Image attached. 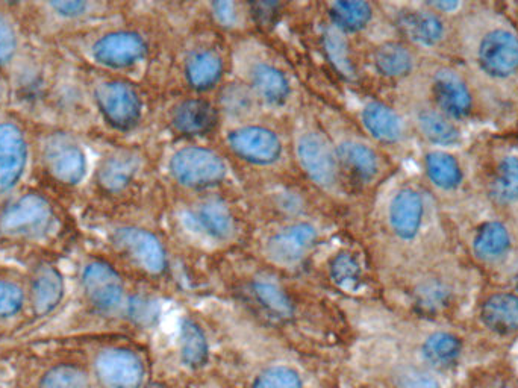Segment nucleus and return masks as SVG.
<instances>
[{
	"label": "nucleus",
	"mask_w": 518,
	"mask_h": 388,
	"mask_svg": "<svg viewBox=\"0 0 518 388\" xmlns=\"http://www.w3.org/2000/svg\"><path fill=\"white\" fill-rule=\"evenodd\" d=\"M26 164V141L22 131L11 123L0 125V191L13 188Z\"/></svg>",
	"instance_id": "12"
},
{
	"label": "nucleus",
	"mask_w": 518,
	"mask_h": 388,
	"mask_svg": "<svg viewBox=\"0 0 518 388\" xmlns=\"http://www.w3.org/2000/svg\"><path fill=\"white\" fill-rule=\"evenodd\" d=\"M403 388H440V384L432 376L416 373L405 379Z\"/></svg>",
	"instance_id": "46"
},
{
	"label": "nucleus",
	"mask_w": 518,
	"mask_h": 388,
	"mask_svg": "<svg viewBox=\"0 0 518 388\" xmlns=\"http://www.w3.org/2000/svg\"><path fill=\"white\" fill-rule=\"evenodd\" d=\"M211 10H213L214 17L220 25L234 26L237 23L238 10L234 2H228V0L214 2V4H211Z\"/></svg>",
	"instance_id": "43"
},
{
	"label": "nucleus",
	"mask_w": 518,
	"mask_h": 388,
	"mask_svg": "<svg viewBox=\"0 0 518 388\" xmlns=\"http://www.w3.org/2000/svg\"><path fill=\"white\" fill-rule=\"evenodd\" d=\"M361 119L367 132L381 143H396L402 138V120L387 105L372 102L362 110Z\"/></svg>",
	"instance_id": "19"
},
{
	"label": "nucleus",
	"mask_w": 518,
	"mask_h": 388,
	"mask_svg": "<svg viewBox=\"0 0 518 388\" xmlns=\"http://www.w3.org/2000/svg\"><path fill=\"white\" fill-rule=\"evenodd\" d=\"M278 2H255L250 4V10H252L253 17L256 22L263 23V25H270L278 16Z\"/></svg>",
	"instance_id": "45"
},
{
	"label": "nucleus",
	"mask_w": 518,
	"mask_h": 388,
	"mask_svg": "<svg viewBox=\"0 0 518 388\" xmlns=\"http://www.w3.org/2000/svg\"><path fill=\"white\" fill-rule=\"evenodd\" d=\"M170 173L185 187H210L225 179L226 164L216 152L194 146L181 149L173 155Z\"/></svg>",
	"instance_id": "1"
},
{
	"label": "nucleus",
	"mask_w": 518,
	"mask_h": 388,
	"mask_svg": "<svg viewBox=\"0 0 518 388\" xmlns=\"http://www.w3.org/2000/svg\"><path fill=\"white\" fill-rule=\"evenodd\" d=\"M52 219V208L38 194H28L8 208L2 217V228L13 234L41 231Z\"/></svg>",
	"instance_id": "11"
},
{
	"label": "nucleus",
	"mask_w": 518,
	"mask_h": 388,
	"mask_svg": "<svg viewBox=\"0 0 518 388\" xmlns=\"http://www.w3.org/2000/svg\"><path fill=\"white\" fill-rule=\"evenodd\" d=\"M23 305V291L13 282L0 281V317L19 313Z\"/></svg>",
	"instance_id": "41"
},
{
	"label": "nucleus",
	"mask_w": 518,
	"mask_h": 388,
	"mask_svg": "<svg viewBox=\"0 0 518 388\" xmlns=\"http://www.w3.org/2000/svg\"><path fill=\"white\" fill-rule=\"evenodd\" d=\"M397 26L405 37L422 46H434L444 34L443 23L429 11H403L397 17Z\"/></svg>",
	"instance_id": "18"
},
{
	"label": "nucleus",
	"mask_w": 518,
	"mask_h": 388,
	"mask_svg": "<svg viewBox=\"0 0 518 388\" xmlns=\"http://www.w3.org/2000/svg\"><path fill=\"white\" fill-rule=\"evenodd\" d=\"M138 169L137 157L131 154H117L107 158L99 170V182L110 191H120L132 181Z\"/></svg>",
	"instance_id": "27"
},
{
	"label": "nucleus",
	"mask_w": 518,
	"mask_h": 388,
	"mask_svg": "<svg viewBox=\"0 0 518 388\" xmlns=\"http://www.w3.org/2000/svg\"><path fill=\"white\" fill-rule=\"evenodd\" d=\"M158 305L146 298H135L129 302V316L140 325H152L158 317Z\"/></svg>",
	"instance_id": "42"
},
{
	"label": "nucleus",
	"mask_w": 518,
	"mask_h": 388,
	"mask_svg": "<svg viewBox=\"0 0 518 388\" xmlns=\"http://www.w3.org/2000/svg\"><path fill=\"white\" fill-rule=\"evenodd\" d=\"M423 201L411 188L399 191L390 205V225L402 240L416 237L422 225Z\"/></svg>",
	"instance_id": "14"
},
{
	"label": "nucleus",
	"mask_w": 518,
	"mask_h": 388,
	"mask_svg": "<svg viewBox=\"0 0 518 388\" xmlns=\"http://www.w3.org/2000/svg\"><path fill=\"white\" fill-rule=\"evenodd\" d=\"M253 295H255L256 301L266 308L267 313L278 319H290L294 314V305L290 296L273 279H256L253 282Z\"/></svg>",
	"instance_id": "26"
},
{
	"label": "nucleus",
	"mask_w": 518,
	"mask_h": 388,
	"mask_svg": "<svg viewBox=\"0 0 518 388\" xmlns=\"http://www.w3.org/2000/svg\"><path fill=\"white\" fill-rule=\"evenodd\" d=\"M46 164L49 172L64 184H78L85 175L84 152L66 138H57L47 146Z\"/></svg>",
	"instance_id": "13"
},
{
	"label": "nucleus",
	"mask_w": 518,
	"mask_h": 388,
	"mask_svg": "<svg viewBox=\"0 0 518 388\" xmlns=\"http://www.w3.org/2000/svg\"><path fill=\"white\" fill-rule=\"evenodd\" d=\"M323 51H325L329 63L340 75H343L344 78H353L355 67L350 58L349 41H347L346 34L338 31L334 26L326 29L323 32Z\"/></svg>",
	"instance_id": "31"
},
{
	"label": "nucleus",
	"mask_w": 518,
	"mask_h": 388,
	"mask_svg": "<svg viewBox=\"0 0 518 388\" xmlns=\"http://www.w3.org/2000/svg\"><path fill=\"white\" fill-rule=\"evenodd\" d=\"M297 158L306 175L320 187L331 188L337 184L340 161L325 135L316 131L303 134L297 141Z\"/></svg>",
	"instance_id": "2"
},
{
	"label": "nucleus",
	"mask_w": 518,
	"mask_h": 388,
	"mask_svg": "<svg viewBox=\"0 0 518 388\" xmlns=\"http://www.w3.org/2000/svg\"><path fill=\"white\" fill-rule=\"evenodd\" d=\"M376 69L388 78L408 75L412 69V55L399 43H385L375 54Z\"/></svg>",
	"instance_id": "30"
},
{
	"label": "nucleus",
	"mask_w": 518,
	"mask_h": 388,
	"mask_svg": "<svg viewBox=\"0 0 518 388\" xmlns=\"http://www.w3.org/2000/svg\"><path fill=\"white\" fill-rule=\"evenodd\" d=\"M419 126L423 135L432 143L449 146L459 140V131L456 126L437 111L428 110L420 113Z\"/></svg>",
	"instance_id": "35"
},
{
	"label": "nucleus",
	"mask_w": 518,
	"mask_h": 388,
	"mask_svg": "<svg viewBox=\"0 0 518 388\" xmlns=\"http://www.w3.org/2000/svg\"><path fill=\"white\" fill-rule=\"evenodd\" d=\"M509 249V234L502 223L490 222L482 226L475 238V252L482 260H496Z\"/></svg>",
	"instance_id": "32"
},
{
	"label": "nucleus",
	"mask_w": 518,
	"mask_h": 388,
	"mask_svg": "<svg viewBox=\"0 0 518 388\" xmlns=\"http://www.w3.org/2000/svg\"><path fill=\"white\" fill-rule=\"evenodd\" d=\"M426 169L429 178L437 187L452 190L461 182V170L452 155L444 152H432L426 157Z\"/></svg>",
	"instance_id": "34"
},
{
	"label": "nucleus",
	"mask_w": 518,
	"mask_h": 388,
	"mask_svg": "<svg viewBox=\"0 0 518 388\" xmlns=\"http://www.w3.org/2000/svg\"><path fill=\"white\" fill-rule=\"evenodd\" d=\"M417 295H419L420 307L426 311L440 310L449 301V290L443 284H438V282L423 285Z\"/></svg>",
	"instance_id": "40"
},
{
	"label": "nucleus",
	"mask_w": 518,
	"mask_h": 388,
	"mask_svg": "<svg viewBox=\"0 0 518 388\" xmlns=\"http://www.w3.org/2000/svg\"><path fill=\"white\" fill-rule=\"evenodd\" d=\"M372 7L362 0H344L329 5L332 26L338 31L359 32L372 20Z\"/></svg>",
	"instance_id": "25"
},
{
	"label": "nucleus",
	"mask_w": 518,
	"mask_h": 388,
	"mask_svg": "<svg viewBox=\"0 0 518 388\" xmlns=\"http://www.w3.org/2000/svg\"><path fill=\"white\" fill-rule=\"evenodd\" d=\"M485 388H512L509 387L508 384H505V382H493V384L487 385Z\"/></svg>",
	"instance_id": "49"
},
{
	"label": "nucleus",
	"mask_w": 518,
	"mask_h": 388,
	"mask_svg": "<svg viewBox=\"0 0 518 388\" xmlns=\"http://www.w3.org/2000/svg\"><path fill=\"white\" fill-rule=\"evenodd\" d=\"M94 370L105 388H140L143 384V361L129 349H105L97 355Z\"/></svg>",
	"instance_id": "4"
},
{
	"label": "nucleus",
	"mask_w": 518,
	"mask_h": 388,
	"mask_svg": "<svg viewBox=\"0 0 518 388\" xmlns=\"http://www.w3.org/2000/svg\"><path fill=\"white\" fill-rule=\"evenodd\" d=\"M229 149L241 160L256 166H270L281 158L278 135L263 126H243L228 135Z\"/></svg>",
	"instance_id": "5"
},
{
	"label": "nucleus",
	"mask_w": 518,
	"mask_h": 388,
	"mask_svg": "<svg viewBox=\"0 0 518 388\" xmlns=\"http://www.w3.org/2000/svg\"><path fill=\"white\" fill-rule=\"evenodd\" d=\"M431 5L432 8H435V10L440 11H446V13H450V11L456 10V8H459V2H452V0H443V2H432Z\"/></svg>",
	"instance_id": "48"
},
{
	"label": "nucleus",
	"mask_w": 518,
	"mask_h": 388,
	"mask_svg": "<svg viewBox=\"0 0 518 388\" xmlns=\"http://www.w3.org/2000/svg\"><path fill=\"white\" fill-rule=\"evenodd\" d=\"M253 388H302L299 373L290 367H270L256 378Z\"/></svg>",
	"instance_id": "38"
},
{
	"label": "nucleus",
	"mask_w": 518,
	"mask_h": 388,
	"mask_svg": "<svg viewBox=\"0 0 518 388\" xmlns=\"http://www.w3.org/2000/svg\"><path fill=\"white\" fill-rule=\"evenodd\" d=\"M173 126L185 135H202L210 132L217 123V111L210 102L188 99L173 111Z\"/></svg>",
	"instance_id": "17"
},
{
	"label": "nucleus",
	"mask_w": 518,
	"mask_h": 388,
	"mask_svg": "<svg viewBox=\"0 0 518 388\" xmlns=\"http://www.w3.org/2000/svg\"><path fill=\"white\" fill-rule=\"evenodd\" d=\"M482 322L497 334H511L518 329V296L500 293L485 301Z\"/></svg>",
	"instance_id": "20"
},
{
	"label": "nucleus",
	"mask_w": 518,
	"mask_h": 388,
	"mask_svg": "<svg viewBox=\"0 0 518 388\" xmlns=\"http://www.w3.org/2000/svg\"><path fill=\"white\" fill-rule=\"evenodd\" d=\"M222 105L228 113L241 116L252 108V93L243 85L232 84L222 93Z\"/></svg>",
	"instance_id": "39"
},
{
	"label": "nucleus",
	"mask_w": 518,
	"mask_h": 388,
	"mask_svg": "<svg viewBox=\"0 0 518 388\" xmlns=\"http://www.w3.org/2000/svg\"><path fill=\"white\" fill-rule=\"evenodd\" d=\"M253 91L270 105H282L290 96L287 76L270 64L259 63L250 72Z\"/></svg>",
	"instance_id": "21"
},
{
	"label": "nucleus",
	"mask_w": 518,
	"mask_h": 388,
	"mask_svg": "<svg viewBox=\"0 0 518 388\" xmlns=\"http://www.w3.org/2000/svg\"><path fill=\"white\" fill-rule=\"evenodd\" d=\"M146 52V41L135 32H113L100 38L93 47L97 63L113 69L138 63Z\"/></svg>",
	"instance_id": "10"
},
{
	"label": "nucleus",
	"mask_w": 518,
	"mask_h": 388,
	"mask_svg": "<svg viewBox=\"0 0 518 388\" xmlns=\"http://www.w3.org/2000/svg\"><path fill=\"white\" fill-rule=\"evenodd\" d=\"M14 49H16V37L13 29L4 19H0V64L7 63L13 57Z\"/></svg>",
	"instance_id": "44"
},
{
	"label": "nucleus",
	"mask_w": 518,
	"mask_h": 388,
	"mask_svg": "<svg viewBox=\"0 0 518 388\" xmlns=\"http://www.w3.org/2000/svg\"><path fill=\"white\" fill-rule=\"evenodd\" d=\"M461 355V342L455 335L435 332L423 345V357L438 369L455 366Z\"/></svg>",
	"instance_id": "28"
},
{
	"label": "nucleus",
	"mask_w": 518,
	"mask_h": 388,
	"mask_svg": "<svg viewBox=\"0 0 518 388\" xmlns=\"http://www.w3.org/2000/svg\"><path fill=\"white\" fill-rule=\"evenodd\" d=\"M435 99L444 113L461 119L467 116L472 108V97L469 88L455 72L441 70L434 81Z\"/></svg>",
	"instance_id": "15"
},
{
	"label": "nucleus",
	"mask_w": 518,
	"mask_h": 388,
	"mask_svg": "<svg viewBox=\"0 0 518 388\" xmlns=\"http://www.w3.org/2000/svg\"><path fill=\"white\" fill-rule=\"evenodd\" d=\"M479 63L488 75L508 78L518 69V38L511 32H490L479 49Z\"/></svg>",
	"instance_id": "9"
},
{
	"label": "nucleus",
	"mask_w": 518,
	"mask_h": 388,
	"mask_svg": "<svg viewBox=\"0 0 518 388\" xmlns=\"http://www.w3.org/2000/svg\"><path fill=\"white\" fill-rule=\"evenodd\" d=\"M88 301L100 311H113L123 301V281L119 273L102 261L88 264L82 276Z\"/></svg>",
	"instance_id": "7"
},
{
	"label": "nucleus",
	"mask_w": 518,
	"mask_h": 388,
	"mask_svg": "<svg viewBox=\"0 0 518 388\" xmlns=\"http://www.w3.org/2000/svg\"><path fill=\"white\" fill-rule=\"evenodd\" d=\"M517 290H518V276H517Z\"/></svg>",
	"instance_id": "50"
},
{
	"label": "nucleus",
	"mask_w": 518,
	"mask_h": 388,
	"mask_svg": "<svg viewBox=\"0 0 518 388\" xmlns=\"http://www.w3.org/2000/svg\"><path fill=\"white\" fill-rule=\"evenodd\" d=\"M114 245L150 275H160L166 270V251L152 232L140 228L117 229Z\"/></svg>",
	"instance_id": "6"
},
{
	"label": "nucleus",
	"mask_w": 518,
	"mask_h": 388,
	"mask_svg": "<svg viewBox=\"0 0 518 388\" xmlns=\"http://www.w3.org/2000/svg\"><path fill=\"white\" fill-rule=\"evenodd\" d=\"M185 75H187L188 84L194 90H210L222 78V58L211 51L196 52L188 58Z\"/></svg>",
	"instance_id": "24"
},
{
	"label": "nucleus",
	"mask_w": 518,
	"mask_h": 388,
	"mask_svg": "<svg viewBox=\"0 0 518 388\" xmlns=\"http://www.w3.org/2000/svg\"><path fill=\"white\" fill-rule=\"evenodd\" d=\"M491 198L499 204H511L518 199V158L508 157L500 163L490 188Z\"/></svg>",
	"instance_id": "33"
},
{
	"label": "nucleus",
	"mask_w": 518,
	"mask_h": 388,
	"mask_svg": "<svg viewBox=\"0 0 518 388\" xmlns=\"http://www.w3.org/2000/svg\"><path fill=\"white\" fill-rule=\"evenodd\" d=\"M64 295L63 278L54 267H43L38 270L32 282V305L40 316L55 310Z\"/></svg>",
	"instance_id": "23"
},
{
	"label": "nucleus",
	"mask_w": 518,
	"mask_h": 388,
	"mask_svg": "<svg viewBox=\"0 0 518 388\" xmlns=\"http://www.w3.org/2000/svg\"><path fill=\"white\" fill-rule=\"evenodd\" d=\"M317 241V229L309 223H296L273 235L267 243V255L282 266H294L311 252Z\"/></svg>",
	"instance_id": "8"
},
{
	"label": "nucleus",
	"mask_w": 518,
	"mask_h": 388,
	"mask_svg": "<svg viewBox=\"0 0 518 388\" xmlns=\"http://www.w3.org/2000/svg\"><path fill=\"white\" fill-rule=\"evenodd\" d=\"M191 219L199 226L200 231L216 240H229L234 235V214L220 199L211 198L200 202L191 213Z\"/></svg>",
	"instance_id": "16"
},
{
	"label": "nucleus",
	"mask_w": 518,
	"mask_h": 388,
	"mask_svg": "<svg viewBox=\"0 0 518 388\" xmlns=\"http://www.w3.org/2000/svg\"><path fill=\"white\" fill-rule=\"evenodd\" d=\"M52 7H54L61 16L75 17L84 13L87 5H85L84 2H76V0H73V2H55V4H52Z\"/></svg>",
	"instance_id": "47"
},
{
	"label": "nucleus",
	"mask_w": 518,
	"mask_h": 388,
	"mask_svg": "<svg viewBox=\"0 0 518 388\" xmlns=\"http://www.w3.org/2000/svg\"><path fill=\"white\" fill-rule=\"evenodd\" d=\"M338 161L361 181H370L379 172V158L372 148L359 141H346L337 149Z\"/></svg>",
	"instance_id": "22"
},
{
	"label": "nucleus",
	"mask_w": 518,
	"mask_h": 388,
	"mask_svg": "<svg viewBox=\"0 0 518 388\" xmlns=\"http://www.w3.org/2000/svg\"><path fill=\"white\" fill-rule=\"evenodd\" d=\"M179 345H181L182 361L188 367L199 369L208 360V340L202 329L191 322L184 320L181 325V335H179Z\"/></svg>",
	"instance_id": "29"
},
{
	"label": "nucleus",
	"mask_w": 518,
	"mask_h": 388,
	"mask_svg": "<svg viewBox=\"0 0 518 388\" xmlns=\"http://www.w3.org/2000/svg\"><path fill=\"white\" fill-rule=\"evenodd\" d=\"M96 101L103 116L114 128L128 131L140 122V96L126 82H103L97 87Z\"/></svg>",
	"instance_id": "3"
},
{
	"label": "nucleus",
	"mask_w": 518,
	"mask_h": 388,
	"mask_svg": "<svg viewBox=\"0 0 518 388\" xmlns=\"http://www.w3.org/2000/svg\"><path fill=\"white\" fill-rule=\"evenodd\" d=\"M40 388H90V381L79 367L61 364L43 376Z\"/></svg>",
	"instance_id": "36"
},
{
	"label": "nucleus",
	"mask_w": 518,
	"mask_h": 388,
	"mask_svg": "<svg viewBox=\"0 0 518 388\" xmlns=\"http://www.w3.org/2000/svg\"><path fill=\"white\" fill-rule=\"evenodd\" d=\"M331 278L343 290H356L361 282L358 260L349 252H341L331 261Z\"/></svg>",
	"instance_id": "37"
}]
</instances>
